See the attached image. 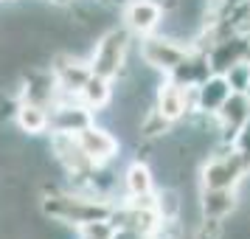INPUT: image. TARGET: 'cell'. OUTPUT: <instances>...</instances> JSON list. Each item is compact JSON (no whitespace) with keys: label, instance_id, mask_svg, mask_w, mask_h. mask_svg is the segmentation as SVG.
Listing matches in <instances>:
<instances>
[{"label":"cell","instance_id":"1","mask_svg":"<svg viewBox=\"0 0 250 239\" xmlns=\"http://www.w3.org/2000/svg\"><path fill=\"white\" fill-rule=\"evenodd\" d=\"M129 40L132 34L126 28H110L107 34H102L93 45L90 57H87V65H90V73L102 76V79L113 82L118 79L126 68V57H129Z\"/></svg>","mask_w":250,"mask_h":239},{"label":"cell","instance_id":"2","mask_svg":"<svg viewBox=\"0 0 250 239\" xmlns=\"http://www.w3.org/2000/svg\"><path fill=\"white\" fill-rule=\"evenodd\" d=\"M250 174V163L236 147L222 155H211L203 166V189H236Z\"/></svg>","mask_w":250,"mask_h":239},{"label":"cell","instance_id":"3","mask_svg":"<svg viewBox=\"0 0 250 239\" xmlns=\"http://www.w3.org/2000/svg\"><path fill=\"white\" fill-rule=\"evenodd\" d=\"M188 51L191 48L183 45L180 40H174V37L149 34L141 40V59H144V65L163 73V76H169L171 70L188 57Z\"/></svg>","mask_w":250,"mask_h":239},{"label":"cell","instance_id":"4","mask_svg":"<svg viewBox=\"0 0 250 239\" xmlns=\"http://www.w3.org/2000/svg\"><path fill=\"white\" fill-rule=\"evenodd\" d=\"M166 9L158 0H129L124 6V28L135 37H149L163 23Z\"/></svg>","mask_w":250,"mask_h":239},{"label":"cell","instance_id":"5","mask_svg":"<svg viewBox=\"0 0 250 239\" xmlns=\"http://www.w3.org/2000/svg\"><path fill=\"white\" fill-rule=\"evenodd\" d=\"M214 118L219 121L222 138L233 144L239 138V132L250 124V96L242 90H230V96L222 102V107L216 110Z\"/></svg>","mask_w":250,"mask_h":239},{"label":"cell","instance_id":"6","mask_svg":"<svg viewBox=\"0 0 250 239\" xmlns=\"http://www.w3.org/2000/svg\"><path fill=\"white\" fill-rule=\"evenodd\" d=\"M76 141H79L82 152L87 155V160H90L93 166H107L115 158V152H118L115 135L110 130H104V127H96V121L87 124L84 130H79L76 132Z\"/></svg>","mask_w":250,"mask_h":239},{"label":"cell","instance_id":"7","mask_svg":"<svg viewBox=\"0 0 250 239\" xmlns=\"http://www.w3.org/2000/svg\"><path fill=\"white\" fill-rule=\"evenodd\" d=\"M194 93H197V110L208 113V115H216L222 102L230 96V85H228L225 73H211L208 79H203L194 87Z\"/></svg>","mask_w":250,"mask_h":239},{"label":"cell","instance_id":"8","mask_svg":"<svg viewBox=\"0 0 250 239\" xmlns=\"http://www.w3.org/2000/svg\"><path fill=\"white\" fill-rule=\"evenodd\" d=\"M239 197L236 189H203L200 194V214L208 219H219L225 222L228 217L236 211Z\"/></svg>","mask_w":250,"mask_h":239},{"label":"cell","instance_id":"9","mask_svg":"<svg viewBox=\"0 0 250 239\" xmlns=\"http://www.w3.org/2000/svg\"><path fill=\"white\" fill-rule=\"evenodd\" d=\"M76 99H79L87 110H104V107L110 104V99H113V87H110V82L107 79L90 73V79L82 85V90H79Z\"/></svg>","mask_w":250,"mask_h":239},{"label":"cell","instance_id":"10","mask_svg":"<svg viewBox=\"0 0 250 239\" xmlns=\"http://www.w3.org/2000/svg\"><path fill=\"white\" fill-rule=\"evenodd\" d=\"M17 127L28 132V135H40L48 130V107L42 104H31V102H20L17 104V113H14Z\"/></svg>","mask_w":250,"mask_h":239},{"label":"cell","instance_id":"11","mask_svg":"<svg viewBox=\"0 0 250 239\" xmlns=\"http://www.w3.org/2000/svg\"><path fill=\"white\" fill-rule=\"evenodd\" d=\"M124 186L129 197H146V194L155 192V177H152V169L146 163H132L129 169L124 172Z\"/></svg>","mask_w":250,"mask_h":239},{"label":"cell","instance_id":"12","mask_svg":"<svg viewBox=\"0 0 250 239\" xmlns=\"http://www.w3.org/2000/svg\"><path fill=\"white\" fill-rule=\"evenodd\" d=\"M76 231H79V239H113L115 225L110 219H93V222L79 225Z\"/></svg>","mask_w":250,"mask_h":239},{"label":"cell","instance_id":"13","mask_svg":"<svg viewBox=\"0 0 250 239\" xmlns=\"http://www.w3.org/2000/svg\"><path fill=\"white\" fill-rule=\"evenodd\" d=\"M113 239H149V237L141 234V231H135V228H115Z\"/></svg>","mask_w":250,"mask_h":239}]
</instances>
